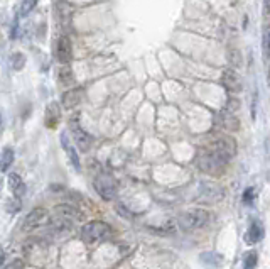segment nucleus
Wrapping results in <instances>:
<instances>
[{
    "mask_svg": "<svg viewBox=\"0 0 270 269\" xmlns=\"http://www.w3.org/2000/svg\"><path fill=\"white\" fill-rule=\"evenodd\" d=\"M54 215L56 219L59 220H65V222H79V220L85 219L83 212H79L74 205H68V203H63V205H56L54 207Z\"/></svg>",
    "mask_w": 270,
    "mask_h": 269,
    "instance_id": "obj_6",
    "label": "nucleus"
},
{
    "mask_svg": "<svg viewBox=\"0 0 270 269\" xmlns=\"http://www.w3.org/2000/svg\"><path fill=\"white\" fill-rule=\"evenodd\" d=\"M51 224V215L46 208H34L31 210L29 213L26 215L24 219V231H33V229H41L44 225H49Z\"/></svg>",
    "mask_w": 270,
    "mask_h": 269,
    "instance_id": "obj_4",
    "label": "nucleus"
},
{
    "mask_svg": "<svg viewBox=\"0 0 270 269\" xmlns=\"http://www.w3.org/2000/svg\"><path fill=\"white\" fill-rule=\"evenodd\" d=\"M264 237V227H262L260 222H252V225L248 227V234H247V240L252 244L259 242Z\"/></svg>",
    "mask_w": 270,
    "mask_h": 269,
    "instance_id": "obj_15",
    "label": "nucleus"
},
{
    "mask_svg": "<svg viewBox=\"0 0 270 269\" xmlns=\"http://www.w3.org/2000/svg\"><path fill=\"white\" fill-rule=\"evenodd\" d=\"M58 78L59 81H61V85H71V83L74 81V75L71 68H68V66H61V68L58 70Z\"/></svg>",
    "mask_w": 270,
    "mask_h": 269,
    "instance_id": "obj_17",
    "label": "nucleus"
},
{
    "mask_svg": "<svg viewBox=\"0 0 270 269\" xmlns=\"http://www.w3.org/2000/svg\"><path fill=\"white\" fill-rule=\"evenodd\" d=\"M3 261H5V251H3V249L0 247V268L3 266Z\"/></svg>",
    "mask_w": 270,
    "mask_h": 269,
    "instance_id": "obj_27",
    "label": "nucleus"
},
{
    "mask_svg": "<svg viewBox=\"0 0 270 269\" xmlns=\"http://www.w3.org/2000/svg\"><path fill=\"white\" fill-rule=\"evenodd\" d=\"M112 229H110L108 224L101 222V220H91V222L85 224L81 227V239L85 242H98V240H103L110 235Z\"/></svg>",
    "mask_w": 270,
    "mask_h": 269,
    "instance_id": "obj_2",
    "label": "nucleus"
},
{
    "mask_svg": "<svg viewBox=\"0 0 270 269\" xmlns=\"http://www.w3.org/2000/svg\"><path fill=\"white\" fill-rule=\"evenodd\" d=\"M7 183H9V188L15 198H21V196L26 195V183L17 173H10L9 178H7Z\"/></svg>",
    "mask_w": 270,
    "mask_h": 269,
    "instance_id": "obj_12",
    "label": "nucleus"
},
{
    "mask_svg": "<svg viewBox=\"0 0 270 269\" xmlns=\"http://www.w3.org/2000/svg\"><path fill=\"white\" fill-rule=\"evenodd\" d=\"M61 146L63 149H65L69 163L73 164V168L76 169V171H79V156L76 149H74V146L71 144V137H68V132H61Z\"/></svg>",
    "mask_w": 270,
    "mask_h": 269,
    "instance_id": "obj_10",
    "label": "nucleus"
},
{
    "mask_svg": "<svg viewBox=\"0 0 270 269\" xmlns=\"http://www.w3.org/2000/svg\"><path fill=\"white\" fill-rule=\"evenodd\" d=\"M264 53L265 56H270V31L264 34Z\"/></svg>",
    "mask_w": 270,
    "mask_h": 269,
    "instance_id": "obj_23",
    "label": "nucleus"
},
{
    "mask_svg": "<svg viewBox=\"0 0 270 269\" xmlns=\"http://www.w3.org/2000/svg\"><path fill=\"white\" fill-rule=\"evenodd\" d=\"M196 166L208 175H220V173H223L226 161L213 151H202L196 157Z\"/></svg>",
    "mask_w": 270,
    "mask_h": 269,
    "instance_id": "obj_1",
    "label": "nucleus"
},
{
    "mask_svg": "<svg viewBox=\"0 0 270 269\" xmlns=\"http://www.w3.org/2000/svg\"><path fill=\"white\" fill-rule=\"evenodd\" d=\"M209 151H213L214 154H218L220 157H223L225 161L232 159L236 153V144L232 137H226V136H221L218 139H214L211 142V148Z\"/></svg>",
    "mask_w": 270,
    "mask_h": 269,
    "instance_id": "obj_5",
    "label": "nucleus"
},
{
    "mask_svg": "<svg viewBox=\"0 0 270 269\" xmlns=\"http://www.w3.org/2000/svg\"><path fill=\"white\" fill-rule=\"evenodd\" d=\"M81 95H83L81 88H73V90H69V92H66L63 95V100H61L63 107H65L66 110L74 109V107L81 102Z\"/></svg>",
    "mask_w": 270,
    "mask_h": 269,
    "instance_id": "obj_14",
    "label": "nucleus"
},
{
    "mask_svg": "<svg viewBox=\"0 0 270 269\" xmlns=\"http://www.w3.org/2000/svg\"><path fill=\"white\" fill-rule=\"evenodd\" d=\"M5 203H7L5 205V210L9 212V213H12V215L21 210V200L15 198V196H14V198H9V200L5 201Z\"/></svg>",
    "mask_w": 270,
    "mask_h": 269,
    "instance_id": "obj_20",
    "label": "nucleus"
},
{
    "mask_svg": "<svg viewBox=\"0 0 270 269\" xmlns=\"http://www.w3.org/2000/svg\"><path fill=\"white\" fill-rule=\"evenodd\" d=\"M221 81H223V86L230 92H240L241 85H240V78L233 70H225L223 77H221Z\"/></svg>",
    "mask_w": 270,
    "mask_h": 269,
    "instance_id": "obj_13",
    "label": "nucleus"
},
{
    "mask_svg": "<svg viewBox=\"0 0 270 269\" xmlns=\"http://www.w3.org/2000/svg\"><path fill=\"white\" fill-rule=\"evenodd\" d=\"M93 187L103 200H112L115 196V192H117L115 181L110 176H98L97 180H95Z\"/></svg>",
    "mask_w": 270,
    "mask_h": 269,
    "instance_id": "obj_8",
    "label": "nucleus"
},
{
    "mask_svg": "<svg viewBox=\"0 0 270 269\" xmlns=\"http://www.w3.org/2000/svg\"><path fill=\"white\" fill-rule=\"evenodd\" d=\"M7 269H22V263H17V261H15V263H12Z\"/></svg>",
    "mask_w": 270,
    "mask_h": 269,
    "instance_id": "obj_26",
    "label": "nucleus"
},
{
    "mask_svg": "<svg viewBox=\"0 0 270 269\" xmlns=\"http://www.w3.org/2000/svg\"><path fill=\"white\" fill-rule=\"evenodd\" d=\"M257 261H259V256H257V252H253V251L247 252V254H245V259H243V268L245 269H255Z\"/></svg>",
    "mask_w": 270,
    "mask_h": 269,
    "instance_id": "obj_19",
    "label": "nucleus"
},
{
    "mask_svg": "<svg viewBox=\"0 0 270 269\" xmlns=\"http://www.w3.org/2000/svg\"><path fill=\"white\" fill-rule=\"evenodd\" d=\"M69 129H71V136H73V139H74V142H76L78 148L81 149V151H85V153L88 151V149L91 148V136L81 127V125L78 124L76 118L71 122Z\"/></svg>",
    "mask_w": 270,
    "mask_h": 269,
    "instance_id": "obj_7",
    "label": "nucleus"
},
{
    "mask_svg": "<svg viewBox=\"0 0 270 269\" xmlns=\"http://www.w3.org/2000/svg\"><path fill=\"white\" fill-rule=\"evenodd\" d=\"M238 109H240V100L238 98H230L228 104H226V110L228 112H236Z\"/></svg>",
    "mask_w": 270,
    "mask_h": 269,
    "instance_id": "obj_22",
    "label": "nucleus"
},
{
    "mask_svg": "<svg viewBox=\"0 0 270 269\" xmlns=\"http://www.w3.org/2000/svg\"><path fill=\"white\" fill-rule=\"evenodd\" d=\"M269 85H270V68H269Z\"/></svg>",
    "mask_w": 270,
    "mask_h": 269,
    "instance_id": "obj_30",
    "label": "nucleus"
},
{
    "mask_svg": "<svg viewBox=\"0 0 270 269\" xmlns=\"http://www.w3.org/2000/svg\"><path fill=\"white\" fill-rule=\"evenodd\" d=\"M230 63H232L233 66H240L241 58H240V53H238V51H232V53H230Z\"/></svg>",
    "mask_w": 270,
    "mask_h": 269,
    "instance_id": "obj_24",
    "label": "nucleus"
},
{
    "mask_svg": "<svg viewBox=\"0 0 270 269\" xmlns=\"http://www.w3.org/2000/svg\"><path fill=\"white\" fill-rule=\"evenodd\" d=\"M15 159V154L10 148H5L0 154V173H5Z\"/></svg>",
    "mask_w": 270,
    "mask_h": 269,
    "instance_id": "obj_16",
    "label": "nucleus"
},
{
    "mask_svg": "<svg viewBox=\"0 0 270 269\" xmlns=\"http://www.w3.org/2000/svg\"><path fill=\"white\" fill-rule=\"evenodd\" d=\"M209 212L204 208H193V210L186 212L181 217V225L186 231H193V229H200L202 225H206L209 222Z\"/></svg>",
    "mask_w": 270,
    "mask_h": 269,
    "instance_id": "obj_3",
    "label": "nucleus"
},
{
    "mask_svg": "<svg viewBox=\"0 0 270 269\" xmlns=\"http://www.w3.org/2000/svg\"><path fill=\"white\" fill-rule=\"evenodd\" d=\"M61 120V107H59L58 102H51L46 109V115H44V122L49 129H54Z\"/></svg>",
    "mask_w": 270,
    "mask_h": 269,
    "instance_id": "obj_11",
    "label": "nucleus"
},
{
    "mask_svg": "<svg viewBox=\"0 0 270 269\" xmlns=\"http://www.w3.org/2000/svg\"><path fill=\"white\" fill-rule=\"evenodd\" d=\"M2 185H3V181H2V178H0V192H2Z\"/></svg>",
    "mask_w": 270,
    "mask_h": 269,
    "instance_id": "obj_28",
    "label": "nucleus"
},
{
    "mask_svg": "<svg viewBox=\"0 0 270 269\" xmlns=\"http://www.w3.org/2000/svg\"><path fill=\"white\" fill-rule=\"evenodd\" d=\"M253 200V190L252 188H248V190H245V195H243V201L245 203H250V201Z\"/></svg>",
    "mask_w": 270,
    "mask_h": 269,
    "instance_id": "obj_25",
    "label": "nucleus"
},
{
    "mask_svg": "<svg viewBox=\"0 0 270 269\" xmlns=\"http://www.w3.org/2000/svg\"><path fill=\"white\" fill-rule=\"evenodd\" d=\"M73 58V46H71V41L66 38V36H61L58 39L56 44V59L61 65H68Z\"/></svg>",
    "mask_w": 270,
    "mask_h": 269,
    "instance_id": "obj_9",
    "label": "nucleus"
},
{
    "mask_svg": "<svg viewBox=\"0 0 270 269\" xmlns=\"http://www.w3.org/2000/svg\"><path fill=\"white\" fill-rule=\"evenodd\" d=\"M35 2H37V0H22V3H21V15L29 14V12L34 9Z\"/></svg>",
    "mask_w": 270,
    "mask_h": 269,
    "instance_id": "obj_21",
    "label": "nucleus"
},
{
    "mask_svg": "<svg viewBox=\"0 0 270 269\" xmlns=\"http://www.w3.org/2000/svg\"><path fill=\"white\" fill-rule=\"evenodd\" d=\"M10 66H12V70L21 71L24 66H26V56H24L22 53H14L10 56Z\"/></svg>",
    "mask_w": 270,
    "mask_h": 269,
    "instance_id": "obj_18",
    "label": "nucleus"
},
{
    "mask_svg": "<svg viewBox=\"0 0 270 269\" xmlns=\"http://www.w3.org/2000/svg\"><path fill=\"white\" fill-rule=\"evenodd\" d=\"M0 127H2V114H0Z\"/></svg>",
    "mask_w": 270,
    "mask_h": 269,
    "instance_id": "obj_29",
    "label": "nucleus"
}]
</instances>
